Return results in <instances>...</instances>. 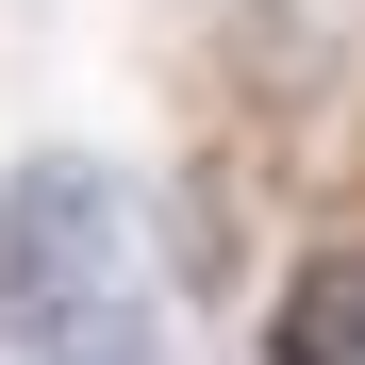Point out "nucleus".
I'll use <instances>...</instances> for the list:
<instances>
[{"mask_svg": "<svg viewBox=\"0 0 365 365\" xmlns=\"http://www.w3.org/2000/svg\"><path fill=\"white\" fill-rule=\"evenodd\" d=\"M150 216L100 150H34L0 182V349L17 365H150Z\"/></svg>", "mask_w": 365, "mask_h": 365, "instance_id": "1", "label": "nucleus"}, {"mask_svg": "<svg viewBox=\"0 0 365 365\" xmlns=\"http://www.w3.org/2000/svg\"><path fill=\"white\" fill-rule=\"evenodd\" d=\"M266 365H365V232H316L266 282Z\"/></svg>", "mask_w": 365, "mask_h": 365, "instance_id": "2", "label": "nucleus"}]
</instances>
